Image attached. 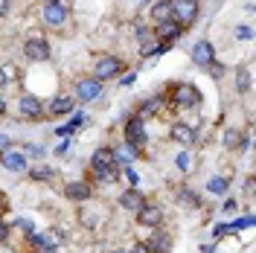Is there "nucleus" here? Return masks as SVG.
<instances>
[{"label":"nucleus","mask_w":256,"mask_h":253,"mask_svg":"<svg viewBox=\"0 0 256 253\" xmlns=\"http://www.w3.org/2000/svg\"><path fill=\"white\" fill-rule=\"evenodd\" d=\"M3 152H9V137H6V134H0V154H3Z\"/></svg>","instance_id":"obj_29"},{"label":"nucleus","mask_w":256,"mask_h":253,"mask_svg":"<svg viewBox=\"0 0 256 253\" xmlns=\"http://www.w3.org/2000/svg\"><path fill=\"white\" fill-rule=\"evenodd\" d=\"M236 35H239V38H250V30H248V26H239V30H236Z\"/></svg>","instance_id":"obj_32"},{"label":"nucleus","mask_w":256,"mask_h":253,"mask_svg":"<svg viewBox=\"0 0 256 253\" xmlns=\"http://www.w3.org/2000/svg\"><path fill=\"white\" fill-rule=\"evenodd\" d=\"M137 38H148V35H152V30H148V26H137Z\"/></svg>","instance_id":"obj_30"},{"label":"nucleus","mask_w":256,"mask_h":253,"mask_svg":"<svg viewBox=\"0 0 256 253\" xmlns=\"http://www.w3.org/2000/svg\"><path fill=\"white\" fill-rule=\"evenodd\" d=\"M198 18V0H172V20L180 26H190Z\"/></svg>","instance_id":"obj_3"},{"label":"nucleus","mask_w":256,"mask_h":253,"mask_svg":"<svg viewBox=\"0 0 256 253\" xmlns=\"http://www.w3.org/2000/svg\"><path fill=\"white\" fill-rule=\"evenodd\" d=\"M52 166H35V169H30V178L32 180H50L52 178Z\"/></svg>","instance_id":"obj_21"},{"label":"nucleus","mask_w":256,"mask_h":253,"mask_svg":"<svg viewBox=\"0 0 256 253\" xmlns=\"http://www.w3.org/2000/svg\"><path fill=\"white\" fill-rule=\"evenodd\" d=\"M137 3H148V0H137Z\"/></svg>","instance_id":"obj_37"},{"label":"nucleus","mask_w":256,"mask_h":253,"mask_svg":"<svg viewBox=\"0 0 256 253\" xmlns=\"http://www.w3.org/2000/svg\"><path fill=\"white\" fill-rule=\"evenodd\" d=\"M99 94H102V82L94 79V76L76 82V99L79 102H94V99H99Z\"/></svg>","instance_id":"obj_5"},{"label":"nucleus","mask_w":256,"mask_h":253,"mask_svg":"<svg viewBox=\"0 0 256 253\" xmlns=\"http://www.w3.org/2000/svg\"><path fill=\"white\" fill-rule=\"evenodd\" d=\"M41 18H44V26H62L67 20V6L64 3H47Z\"/></svg>","instance_id":"obj_9"},{"label":"nucleus","mask_w":256,"mask_h":253,"mask_svg":"<svg viewBox=\"0 0 256 253\" xmlns=\"http://www.w3.org/2000/svg\"><path fill=\"white\" fill-rule=\"evenodd\" d=\"M122 70H126L122 58H116V56H102V58L96 62V67H94V79H99V82L116 79Z\"/></svg>","instance_id":"obj_2"},{"label":"nucleus","mask_w":256,"mask_h":253,"mask_svg":"<svg viewBox=\"0 0 256 253\" xmlns=\"http://www.w3.org/2000/svg\"><path fill=\"white\" fill-rule=\"evenodd\" d=\"M6 114V99H3V94H0V116Z\"/></svg>","instance_id":"obj_33"},{"label":"nucleus","mask_w":256,"mask_h":253,"mask_svg":"<svg viewBox=\"0 0 256 253\" xmlns=\"http://www.w3.org/2000/svg\"><path fill=\"white\" fill-rule=\"evenodd\" d=\"M120 204L126 206V210H134V212H137V210L146 204V198H143L140 190H126L122 195H120Z\"/></svg>","instance_id":"obj_15"},{"label":"nucleus","mask_w":256,"mask_h":253,"mask_svg":"<svg viewBox=\"0 0 256 253\" xmlns=\"http://www.w3.org/2000/svg\"><path fill=\"white\" fill-rule=\"evenodd\" d=\"M9 79H12V73H6V70L0 67V88H6V84H9Z\"/></svg>","instance_id":"obj_28"},{"label":"nucleus","mask_w":256,"mask_h":253,"mask_svg":"<svg viewBox=\"0 0 256 253\" xmlns=\"http://www.w3.org/2000/svg\"><path fill=\"white\" fill-rule=\"evenodd\" d=\"M114 253H126V250H114Z\"/></svg>","instance_id":"obj_38"},{"label":"nucleus","mask_w":256,"mask_h":253,"mask_svg":"<svg viewBox=\"0 0 256 253\" xmlns=\"http://www.w3.org/2000/svg\"><path fill=\"white\" fill-rule=\"evenodd\" d=\"M9 9H12V0H0V18L9 15Z\"/></svg>","instance_id":"obj_27"},{"label":"nucleus","mask_w":256,"mask_h":253,"mask_svg":"<svg viewBox=\"0 0 256 253\" xmlns=\"http://www.w3.org/2000/svg\"><path fill=\"white\" fill-rule=\"evenodd\" d=\"M0 158H3V166H6L9 172H24V169H26V158L18 154V152H3Z\"/></svg>","instance_id":"obj_16"},{"label":"nucleus","mask_w":256,"mask_h":253,"mask_svg":"<svg viewBox=\"0 0 256 253\" xmlns=\"http://www.w3.org/2000/svg\"><path fill=\"white\" fill-rule=\"evenodd\" d=\"M137 222L143 224V227H158L163 222V210L158 204H143L137 210Z\"/></svg>","instance_id":"obj_10"},{"label":"nucleus","mask_w":256,"mask_h":253,"mask_svg":"<svg viewBox=\"0 0 256 253\" xmlns=\"http://www.w3.org/2000/svg\"><path fill=\"white\" fill-rule=\"evenodd\" d=\"M146 248H148V253H169V248H172V238L166 236V233H154V238H152Z\"/></svg>","instance_id":"obj_18"},{"label":"nucleus","mask_w":256,"mask_h":253,"mask_svg":"<svg viewBox=\"0 0 256 253\" xmlns=\"http://www.w3.org/2000/svg\"><path fill=\"white\" fill-rule=\"evenodd\" d=\"M116 154H114L111 148H96L94 158H90V169H94L96 180H105V184H111L120 178V166H116Z\"/></svg>","instance_id":"obj_1"},{"label":"nucleus","mask_w":256,"mask_h":253,"mask_svg":"<svg viewBox=\"0 0 256 253\" xmlns=\"http://www.w3.org/2000/svg\"><path fill=\"white\" fill-rule=\"evenodd\" d=\"M24 56H26L30 62H47L50 58V44L44 41V38H26Z\"/></svg>","instance_id":"obj_6"},{"label":"nucleus","mask_w":256,"mask_h":253,"mask_svg":"<svg viewBox=\"0 0 256 253\" xmlns=\"http://www.w3.org/2000/svg\"><path fill=\"white\" fill-rule=\"evenodd\" d=\"M146 142V122L140 116H131L126 122V146L128 148H134V152H140Z\"/></svg>","instance_id":"obj_4"},{"label":"nucleus","mask_w":256,"mask_h":253,"mask_svg":"<svg viewBox=\"0 0 256 253\" xmlns=\"http://www.w3.org/2000/svg\"><path fill=\"white\" fill-rule=\"evenodd\" d=\"M207 70H210V76H212V79H222L224 76V67L218 62H216V58H212V62L207 64Z\"/></svg>","instance_id":"obj_24"},{"label":"nucleus","mask_w":256,"mask_h":253,"mask_svg":"<svg viewBox=\"0 0 256 253\" xmlns=\"http://www.w3.org/2000/svg\"><path fill=\"white\" fill-rule=\"evenodd\" d=\"M73 105H76L73 96H58V99L50 102V114H70L73 111Z\"/></svg>","instance_id":"obj_19"},{"label":"nucleus","mask_w":256,"mask_h":253,"mask_svg":"<svg viewBox=\"0 0 256 253\" xmlns=\"http://www.w3.org/2000/svg\"><path fill=\"white\" fill-rule=\"evenodd\" d=\"M207 190L212 192V195H224V192H227V180H224V178H210Z\"/></svg>","instance_id":"obj_22"},{"label":"nucleus","mask_w":256,"mask_h":253,"mask_svg":"<svg viewBox=\"0 0 256 253\" xmlns=\"http://www.w3.org/2000/svg\"><path fill=\"white\" fill-rule=\"evenodd\" d=\"M38 253H56V248H38Z\"/></svg>","instance_id":"obj_35"},{"label":"nucleus","mask_w":256,"mask_h":253,"mask_svg":"<svg viewBox=\"0 0 256 253\" xmlns=\"http://www.w3.org/2000/svg\"><path fill=\"white\" fill-rule=\"evenodd\" d=\"M239 140H242V134H239V131H233V128L224 134V146H227V148H236V146H239Z\"/></svg>","instance_id":"obj_23"},{"label":"nucleus","mask_w":256,"mask_h":253,"mask_svg":"<svg viewBox=\"0 0 256 253\" xmlns=\"http://www.w3.org/2000/svg\"><path fill=\"white\" fill-rule=\"evenodd\" d=\"M6 238H9V227L0 222V242H6Z\"/></svg>","instance_id":"obj_31"},{"label":"nucleus","mask_w":256,"mask_h":253,"mask_svg":"<svg viewBox=\"0 0 256 253\" xmlns=\"http://www.w3.org/2000/svg\"><path fill=\"white\" fill-rule=\"evenodd\" d=\"M47 3H62V0H47Z\"/></svg>","instance_id":"obj_36"},{"label":"nucleus","mask_w":256,"mask_h":253,"mask_svg":"<svg viewBox=\"0 0 256 253\" xmlns=\"http://www.w3.org/2000/svg\"><path fill=\"white\" fill-rule=\"evenodd\" d=\"M172 102H175L178 108H186V105H198V102H201V94H198V88H192V84H175Z\"/></svg>","instance_id":"obj_7"},{"label":"nucleus","mask_w":256,"mask_h":253,"mask_svg":"<svg viewBox=\"0 0 256 253\" xmlns=\"http://www.w3.org/2000/svg\"><path fill=\"white\" fill-rule=\"evenodd\" d=\"M178 169H180V172H190V169H192V158L186 154V152L178 158Z\"/></svg>","instance_id":"obj_25"},{"label":"nucleus","mask_w":256,"mask_h":253,"mask_svg":"<svg viewBox=\"0 0 256 253\" xmlns=\"http://www.w3.org/2000/svg\"><path fill=\"white\" fill-rule=\"evenodd\" d=\"M169 18H172V0H158L152 6V20L160 24V20H169Z\"/></svg>","instance_id":"obj_17"},{"label":"nucleus","mask_w":256,"mask_h":253,"mask_svg":"<svg viewBox=\"0 0 256 253\" xmlns=\"http://www.w3.org/2000/svg\"><path fill=\"white\" fill-rule=\"evenodd\" d=\"M160 102H163V99H160V96H154V99H148V102H143V108H140V114H137V116H140V120H148V116H152V114L158 111L160 108Z\"/></svg>","instance_id":"obj_20"},{"label":"nucleus","mask_w":256,"mask_h":253,"mask_svg":"<svg viewBox=\"0 0 256 253\" xmlns=\"http://www.w3.org/2000/svg\"><path fill=\"white\" fill-rule=\"evenodd\" d=\"M64 195H67L70 201H88V198H90V186H88L84 180H73V184H67Z\"/></svg>","instance_id":"obj_14"},{"label":"nucleus","mask_w":256,"mask_h":253,"mask_svg":"<svg viewBox=\"0 0 256 253\" xmlns=\"http://www.w3.org/2000/svg\"><path fill=\"white\" fill-rule=\"evenodd\" d=\"M169 137L175 142H180V146H195V142H198V131L190 128V126H184V122H178V126H172Z\"/></svg>","instance_id":"obj_12"},{"label":"nucleus","mask_w":256,"mask_h":253,"mask_svg":"<svg viewBox=\"0 0 256 253\" xmlns=\"http://www.w3.org/2000/svg\"><path fill=\"white\" fill-rule=\"evenodd\" d=\"M216 58V47L210 44V41H198L195 47H192V62L201 64V67H207L210 62Z\"/></svg>","instance_id":"obj_13"},{"label":"nucleus","mask_w":256,"mask_h":253,"mask_svg":"<svg viewBox=\"0 0 256 253\" xmlns=\"http://www.w3.org/2000/svg\"><path fill=\"white\" fill-rule=\"evenodd\" d=\"M248 84H250V76H248V73H242V76H239V90H242V94H248Z\"/></svg>","instance_id":"obj_26"},{"label":"nucleus","mask_w":256,"mask_h":253,"mask_svg":"<svg viewBox=\"0 0 256 253\" xmlns=\"http://www.w3.org/2000/svg\"><path fill=\"white\" fill-rule=\"evenodd\" d=\"M180 32H184V26H180V24H175V20L169 18V20H160L158 26H154V38H158L160 44H172Z\"/></svg>","instance_id":"obj_8"},{"label":"nucleus","mask_w":256,"mask_h":253,"mask_svg":"<svg viewBox=\"0 0 256 253\" xmlns=\"http://www.w3.org/2000/svg\"><path fill=\"white\" fill-rule=\"evenodd\" d=\"M18 108H20V114H24L26 120H38V116L44 114V105H41V99H38V96H32V94L20 96Z\"/></svg>","instance_id":"obj_11"},{"label":"nucleus","mask_w":256,"mask_h":253,"mask_svg":"<svg viewBox=\"0 0 256 253\" xmlns=\"http://www.w3.org/2000/svg\"><path fill=\"white\" fill-rule=\"evenodd\" d=\"M134 253H148V248H146V244H137V248H134Z\"/></svg>","instance_id":"obj_34"}]
</instances>
